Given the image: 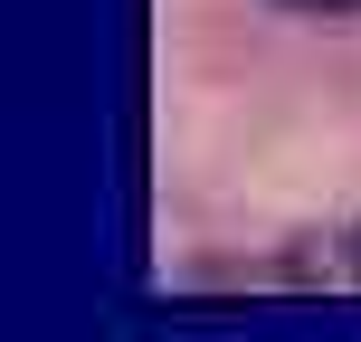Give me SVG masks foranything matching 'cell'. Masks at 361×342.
Wrapping results in <instances>:
<instances>
[{"label":"cell","mask_w":361,"mask_h":342,"mask_svg":"<svg viewBox=\"0 0 361 342\" xmlns=\"http://www.w3.org/2000/svg\"><path fill=\"white\" fill-rule=\"evenodd\" d=\"M286 10H305V19H343V10H361V0H286Z\"/></svg>","instance_id":"cell-1"},{"label":"cell","mask_w":361,"mask_h":342,"mask_svg":"<svg viewBox=\"0 0 361 342\" xmlns=\"http://www.w3.org/2000/svg\"><path fill=\"white\" fill-rule=\"evenodd\" d=\"M352 267H361V228H352Z\"/></svg>","instance_id":"cell-2"}]
</instances>
